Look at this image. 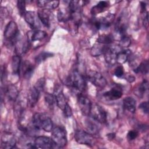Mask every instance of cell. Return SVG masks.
Listing matches in <instances>:
<instances>
[{
  "label": "cell",
  "instance_id": "1f68e13d",
  "mask_svg": "<svg viewBox=\"0 0 149 149\" xmlns=\"http://www.w3.org/2000/svg\"><path fill=\"white\" fill-rule=\"evenodd\" d=\"M59 3V1H47L46 2L45 7L44 9L47 10H51V9H56Z\"/></svg>",
  "mask_w": 149,
  "mask_h": 149
},
{
  "label": "cell",
  "instance_id": "8992f818",
  "mask_svg": "<svg viewBox=\"0 0 149 149\" xmlns=\"http://www.w3.org/2000/svg\"><path fill=\"white\" fill-rule=\"evenodd\" d=\"M87 77L88 80L95 87L102 88L105 87L107 84V81L105 77L97 71L90 70L87 73Z\"/></svg>",
  "mask_w": 149,
  "mask_h": 149
},
{
  "label": "cell",
  "instance_id": "ba28073f",
  "mask_svg": "<svg viewBox=\"0 0 149 149\" xmlns=\"http://www.w3.org/2000/svg\"><path fill=\"white\" fill-rule=\"evenodd\" d=\"M34 145L37 148H52L57 147L52 138L47 136H38L34 140Z\"/></svg>",
  "mask_w": 149,
  "mask_h": 149
},
{
  "label": "cell",
  "instance_id": "83f0119b",
  "mask_svg": "<svg viewBox=\"0 0 149 149\" xmlns=\"http://www.w3.org/2000/svg\"><path fill=\"white\" fill-rule=\"evenodd\" d=\"M134 71L136 73H141L143 74H147L148 72V61L146 60L143 61L140 65L137 66Z\"/></svg>",
  "mask_w": 149,
  "mask_h": 149
},
{
  "label": "cell",
  "instance_id": "ffe728a7",
  "mask_svg": "<svg viewBox=\"0 0 149 149\" xmlns=\"http://www.w3.org/2000/svg\"><path fill=\"white\" fill-rule=\"evenodd\" d=\"M109 6V2L108 1H100L96 5L92 7L91 9V13L93 15H97L100 13L104 10Z\"/></svg>",
  "mask_w": 149,
  "mask_h": 149
},
{
  "label": "cell",
  "instance_id": "60d3db41",
  "mask_svg": "<svg viewBox=\"0 0 149 149\" xmlns=\"http://www.w3.org/2000/svg\"><path fill=\"white\" fill-rule=\"evenodd\" d=\"M6 69L5 67L2 68L1 70V81H2L3 80H5V79L6 78Z\"/></svg>",
  "mask_w": 149,
  "mask_h": 149
},
{
  "label": "cell",
  "instance_id": "6da1fadb",
  "mask_svg": "<svg viewBox=\"0 0 149 149\" xmlns=\"http://www.w3.org/2000/svg\"><path fill=\"white\" fill-rule=\"evenodd\" d=\"M33 125L36 129H42L49 132L53 129L52 119L46 115L41 113H36L33 116Z\"/></svg>",
  "mask_w": 149,
  "mask_h": 149
},
{
  "label": "cell",
  "instance_id": "4fadbf2b",
  "mask_svg": "<svg viewBox=\"0 0 149 149\" xmlns=\"http://www.w3.org/2000/svg\"><path fill=\"white\" fill-rule=\"evenodd\" d=\"M4 93L8 98L12 101H15L19 95L17 88L13 84H9L5 87Z\"/></svg>",
  "mask_w": 149,
  "mask_h": 149
},
{
  "label": "cell",
  "instance_id": "30bf717a",
  "mask_svg": "<svg viewBox=\"0 0 149 149\" xmlns=\"http://www.w3.org/2000/svg\"><path fill=\"white\" fill-rule=\"evenodd\" d=\"M120 51L118 47H108L104 54L106 62L110 65H115L116 63L117 55Z\"/></svg>",
  "mask_w": 149,
  "mask_h": 149
},
{
  "label": "cell",
  "instance_id": "3957f363",
  "mask_svg": "<svg viewBox=\"0 0 149 149\" xmlns=\"http://www.w3.org/2000/svg\"><path fill=\"white\" fill-rule=\"evenodd\" d=\"M51 138L58 148L63 147L67 144L66 131L60 126H56L52 129Z\"/></svg>",
  "mask_w": 149,
  "mask_h": 149
},
{
  "label": "cell",
  "instance_id": "8fae6325",
  "mask_svg": "<svg viewBox=\"0 0 149 149\" xmlns=\"http://www.w3.org/2000/svg\"><path fill=\"white\" fill-rule=\"evenodd\" d=\"M16 140L14 135L10 133H4L1 137V147L2 148L9 149L15 147Z\"/></svg>",
  "mask_w": 149,
  "mask_h": 149
},
{
  "label": "cell",
  "instance_id": "5b68a950",
  "mask_svg": "<svg viewBox=\"0 0 149 149\" xmlns=\"http://www.w3.org/2000/svg\"><path fill=\"white\" fill-rule=\"evenodd\" d=\"M19 36V29L17 24L14 21L9 22L6 26L3 36L7 41L15 42Z\"/></svg>",
  "mask_w": 149,
  "mask_h": 149
},
{
  "label": "cell",
  "instance_id": "7402d4cb",
  "mask_svg": "<svg viewBox=\"0 0 149 149\" xmlns=\"http://www.w3.org/2000/svg\"><path fill=\"white\" fill-rule=\"evenodd\" d=\"M24 20L26 23L33 29H36L37 24L36 21L35 13L32 11H26L25 15H24Z\"/></svg>",
  "mask_w": 149,
  "mask_h": 149
},
{
  "label": "cell",
  "instance_id": "5bb4252c",
  "mask_svg": "<svg viewBox=\"0 0 149 149\" xmlns=\"http://www.w3.org/2000/svg\"><path fill=\"white\" fill-rule=\"evenodd\" d=\"M47 36L45 31L40 30H35L29 31L27 33V38L30 41H40L45 38Z\"/></svg>",
  "mask_w": 149,
  "mask_h": 149
},
{
  "label": "cell",
  "instance_id": "d6986e66",
  "mask_svg": "<svg viewBox=\"0 0 149 149\" xmlns=\"http://www.w3.org/2000/svg\"><path fill=\"white\" fill-rule=\"evenodd\" d=\"M108 47H107L104 44L97 42L91 48L90 51V54L93 56H100L102 54L105 53Z\"/></svg>",
  "mask_w": 149,
  "mask_h": 149
},
{
  "label": "cell",
  "instance_id": "d6a6232c",
  "mask_svg": "<svg viewBox=\"0 0 149 149\" xmlns=\"http://www.w3.org/2000/svg\"><path fill=\"white\" fill-rule=\"evenodd\" d=\"M17 7L19 10V12L21 16H23L25 15L26 11V3L24 1H18L17 2Z\"/></svg>",
  "mask_w": 149,
  "mask_h": 149
},
{
  "label": "cell",
  "instance_id": "484cf974",
  "mask_svg": "<svg viewBox=\"0 0 149 149\" xmlns=\"http://www.w3.org/2000/svg\"><path fill=\"white\" fill-rule=\"evenodd\" d=\"M85 125L87 132L91 134H96L98 132V127L97 124L90 119L86 120Z\"/></svg>",
  "mask_w": 149,
  "mask_h": 149
},
{
  "label": "cell",
  "instance_id": "7a4b0ae2",
  "mask_svg": "<svg viewBox=\"0 0 149 149\" xmlns=\"http://www.w3.org/2000/svg\"><path fill=\"white\" fill-rule=\"evenodd\" d=\"M66 83L68 86L79 91L85 90L86 83L84 76L77 70H74L68 77Z\"/></svg>",
  "mask_w": 149,
  "mask_h": 149
},
{
  "label": "cell",
  "instance_id": "cb8c5ba5",
  "mask_svg": "<svg viewBox=\"0 0 149 149\" xmlns=\"http://www.w3.org/2000/svg\"><path fill=\"white\" fill-rule=\"evenodd\" d=\"M55 95L56 97L57 106L63 111L68 104L66 102L65 96L64 95L62 91H61L57 93H55Z\"/></svg>",
  "mask_w": 149,
  "mask_h": 149
},
{
  "label": "cell",
  "instance_id": "4dcf8cb0",
  "mask_svg": "<svg viewBox=\"0 0 149 149\" xmlns=\"http://www.w3.org/2000/svg\"><path fill=\"white\" fill-rule=\"evenodd\" d=\"M53 54L48 52H42L38 54L35 58L36 62L37 63H40L42 62H44L46 59L52 56Z\"/></svg>",
  "mask_w": 149,
  "mask_h": 149
},
{
  "label": "cell",
  "instance_id": "ac0fdd59",
  "mask_svg": "<svg viewBox=\"0 0 149 149\" xmlns=\"http://www.w3.org/2000/svg\"><path fill=\"white\" fill-rule=\"evenodd\" d=\"M37 15L42 24L47 27H49L50 25V15L49 10L45 9L39 10Z\"/></svg>",
  "mask_w": 149,
  "mask_h": 149
},
{
  "label": "cell",
  "instance_id": "f6af8a7d",
  "mask_svg": "<svg viewBox=\"0 0 149 149\" xmlns=\"http://www.w3.org/2000/svg\"><path fill=\"white\" fill-rule=\"evenodd\" d=\"M107 136H108L109 140H112L115 137V134L114 133H110V134H108Z\"/></svg>",
  "mask_w": 149,
  "mask_h": 149
},
{
  "label": "cell",
  "instance_id": "d4e9b609",
  "mask_svg": "<svg viewBox=\"0 0 149 149\" xmlns=\"http://www.w3.org/2000/svg\"><path fill=\"white\" fill-rule=\"evenodd\" d=\"M130 54H131V52L129 49L120 51L117 55L116 62L120 64L126 62L129 59V57L130 55Z\"/></svg>",
  "mask_w": 149,
  "mask_h": 149
},
{
  "label": "cell",
  "instance_id": "b9f144b4",
  "mask_svg": "<svg viewBox=\"0 0 149 149\" xmlns=\"http://www.w3.org/2000/svg\"><path fill=\"white\" fill-rule=\"evenodd\" d=\"M143 25L147 29L148 27V14L147 13L146 17H144V19L143 20Z\"/></svg>",
  "mask_w": 149,
  "mask_h": 149
},
{
  "label": "cell",
  "instance_id": "74e56055",
  "mask_svg": "<svg viewBox=\"0 0 149 149\" xmlns=\"http://www.w3.org/2000/svg\"><path fill=\"white\" fill-rule=\"evenodd\" d=\"M63 111L65 116L66 118H69L72 115V110L70 107L68 105V104H67V105H66V107L64 108V109L63 110Z\"/></svg>",
  "mask_w": 149,
  "mask_h": 149
},
{
  "label": "cell",
  "instance_id": "f1b7e54d",
  "mask_svg": "<svg viewBox=\"0 0 149 149\" xmlns=\"http://www.w3.org/2000/svg\"><path fill=\"white\" fill-rule=\"evenodd\" d=\"M147 89H148V81L146 80H144L140 83V84L138 86L137 89L136 90V93L134 94H136L139 97H142Z\"/></svg>",
  "mask_w": 149,
  "mask_h": 149
},
{
  "label": "cell",
  "instance_id": "44dd1931",
  "mask_svg": "<svg viewBox=\"0 0 149 149\" xmlns=\"http://www.w3.org/2000/svg\"><path fill=\"white\" fill-rule=\"evenodd\" d=\"M11 66L13 74H19L21 66V58L19 55H14L12 56Z\"/></svg>",
  "mask_w": 149,
  "mask_h": 149
},
{
  "label": "cell",
  "instance_id": "8d00e7d4",
  "mask_svg": "<svg viewBox=\"0 0 149 149\" xmlns=\"http://www.w3.org/2000/svg\"><path fill=\"white\" fill-rule=\"evenodd\" d=\"M124 74V69L122 66L120 65L116 68L114 71V74L118 77H121Z\"/></svg>",
  "mask_w": 149,
  "mask_h": 149
},
{
  "label": "cell",
  "instance_id": "e0dca14e",
  "mask_svg": "<svg viewBox=\"0 0 149 149\" xmlns=\"http://www.w3.org/2000/svg\"><path fill=\"white\" fill-rule=\"evenodd\" d=\"M123 105L124 108L129 112L134 113L136 108V101L132 97H127L123 100Z\"/></svg>",
  "mask_w": 149,
  "mask_h": 149
},
{
  "label": "cell",
  "instance_id": "9a60e30c",
  "mask_svg": "<svg viewBox=\"0 0 149 149\" xmlns=\"http://www.w3.org/2000/svg\"><path fill=\"white\" fill-rule=\"evenodd\" d=\"M122 91L120 88L114 87L104 93V96L109 100H116L122 96Z\"/></svg>",
  "mask_w": 149,
  "mask_h": 149
},
{
  "label": "cell",
  "instance_id": "9c48e42d",
  "mask_svg": "<svg viewBox=\"0 0 149 149\" xmlns=\"http://www.w3.org/2000/svg\"><path fill=\"white\" fill-rule=\"evenodd\" d=\"M77 102L81 113L86 116L89 115L92 105L90 100L87 97L80 94L77 97Z\"/></svg>",
  "mask_w": 149,
  "mask_h": 149
},
{
  "label": "cell",
  "instance_id": "f35d334b",
  "mask_svg": "<svg viewBox=\"0 0 149 149\" xmlns=\"http://www.w3.org/2000/svg\"><path fill=\"white\" fill-rule=\"evenodd\" d=\"M139 108L140 109H141L144 113H148V103L147 101L141 102L139 105Z\"/></svg>",
  "mask_w": 149,
  "mask_h": 149
},
{
  "label": "cell",
  "instance_id": "d590c367",
  "mask_svg": "<svg viewBox=\"0 0 149 149\" xmlns=\"http://www.w3.org/2000/svg\"><path fill=\"white\" fill-rule=\"evenodd\" d=\"M139 135V132L135 130H132L129 131L127 134V138L129 140L132 141L137 138Z\"/></svg>",
  "mask_w": 149,
  "mask_h": 149
},
{
  "label": "cell",
  "instance_id": "2e32d148",
  "mask_svg": "<svg viewBox=\"0 0 149 149\" xmlns=\"http://www.w3.org/2000/svg\"><path fill=\"white\" fill-rule=\"evenodd\" d=\"M115 19V15L112 13H109L105 17L98 18L100 29H108L113 22Z\"/></svg>",
  "mask_w": 149,
  "mask_h": 149
},
{
  "label": "cell",
  "instance_id": "7c38bea8",
  "mask_svg": "<svg viewBox=\"0 0 149 149\" xmlns=\"http://www.w3.org/2000/svg\"><path fill=\"white\" fill-rule=\"evenodd\" d=\"M40 91H39L34 86L29 91L28 93V102L30 107L33 108L37 103L39 97Z\"/></svg>",
  "mask_w": 149,
  "mask_h": 149
},
{
  "label": "cell",
  "instance_id": "277c9868",
  "mask_svg": "<svg viewBox=\"0 0 149 149\" xmlns=\"http://www.w3.org/2000/svg\"><path fill=\"white\" fill-rule=\"evenodd\" d=\"M89 115L98 122L104 123L107 120V115L104 108L97 104L91 105Z\"/></svg>",
  "mask_w": 149,
  "mask_h": 149
},
{
  "label": "cell",
  "instance_id": "52a82bcc",
  "mask_svg": "<svg viewBox=\"0 0 149 149\" xmlns=\"http://www.w3.org/2000/svg\"><path fill=\"white\" fill-rule=\"evenodd\" d=\"M74 139L79 144L92 146L94 145V139L92 134L87 132L77 130L74 133Z\"/></svg>",
  "mask_w": 149,
  "mask_h": 149
},
{
  "label": "cell",
  "instance_id": "836d02e7",
  "mask_svg": "<svg viewBox=\"0 0 149 149\" xmlns=\"http://www.w3.org/2000/svg\"><path fill=\"white\" fill-rule=\"evenodd\" d=\"M131 44L130 38L126 35L122 36L120 41V47H128Z\"/></svg>",
  "mask_w": 149,
  "mask_h": 149
},
{
  "label": "cell",
  "instance_id": "603a6c76",
  "mask_svg": "<svg viewBox=\"0 0 149 149\" xmlns=\"http://www.w3.org/2000/svg\"><path fill=\"white\" fill-rule=\"evenodd\" d=\"M34 67L29 61H25L23 66V76L25 79H29L33 74Z\"/></svg>",
  "mask_w": 149,
  "mask_h": 149
},
{
  "label": "cell",
  "instance_id": "4316f807",
  "mask_svg": "<svg viewBox=\"0 0 149 149\" xmlns=\"http://www.w3.org/2000/svg\"><path fill=\"white\" fill-rule=\"evenodd\" d=\"M113 40H114V38L113 36L111 34H103L100 36L98 38L97 41L98 43L107 45V44H109L112 43Z\"/></svg>",
  "mask_w": 149,
  "mask_h": 149
},
{
  "label": "cell",
  "instance_id": "ab89813d",
  "mask_svg": "<svg viewBox=\"0 0 149 149\" xmlns=\"http://www.w3.org/2000/svg\"><path fill=\"white\" fill-rule=\"evenodd\" d=\"M46 2L47 1H44V0H42V1H38L37 2V6L39 7V8H44L45 7V3H46Z\"/></svg>",
  "mask_w": 149,
  "mask_h": 149
},
{
  "label": "cell",
  "instance_id": "e575fe53",
  "mask_svg": "<svg viewBox=\"0 0 149 149\" xmlns=\"http://www.w3.org/2000/svg\"><path fill=\"white\" fill-rule=\"evenodd\" d=\"M45 80L44 77L40 78L38 79L37 82L36 83L34 87L40 92L42 91L45 86Z\"/></svg>",
  "mask_w": 149,
  "mask_h": 149
},
{
  "label": "cell",
  "instance_id": "f546056e",
  "mask_svg": "<svg viewBox=\"0 0 149 149\" xmlns=\"http://www.w3.org/2000/svg\"><path fill=\"white\" fill-rule=\"evenodd\" d=\"M44 99L45 102L49 106V107L53 108L55 104H56V97L55 95H53L50 93H46L44 96Z\"/></svg>",
  "mask_w": 149,
  "mask_h": 149
},
{
  "label": "cell",
  "instance_id": "ee69618b",
  "mask_svg": "<svg viewBox=\"0 0 149 149\" xmlns=\"http://www.w3.org/2000/svg\"><path fill=\"white\" fill-rule=\"evenodd\" d=\"M135 78L133 77V76H129L127 78V80H128L129 82H133Z\"/></svg>",
  "mask_w": 149,
  "mask_h": 149
},
{
  "label": "cell",
  "instance_id": "7bdbcfd3",
  "mask_svg": "<svg viewBox=\"0 0 149 149\" xmlns=\"http://www.w3.org/2000/svg\"><path fill=\"white\" fill-rule=\"evenodd\" d=\"M140 7H141V12H144L146 9V4L144 2H140Z\"/></svg>",
  "mask_w": 149,
  "mask_h": 149
}]
</instances>
